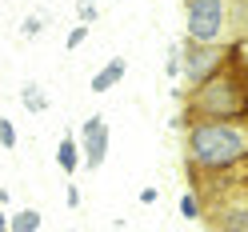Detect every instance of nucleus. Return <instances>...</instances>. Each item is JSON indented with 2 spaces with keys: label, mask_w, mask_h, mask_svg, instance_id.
<instances>
[{
  "label": "nucleus",
  "mask_w": 248,
  "mask_h": 232,
  "mask_svg": "<svg viewBox=\"0 0 248 232\" xmlns=\"http://www.w3.org/2000/svg\"><path fill=\"white\" fill-rule=\"evenodd\" d=\"M184 36L192 44H224L228 0H184Z\"/></svg>",
  "instance_id": "obj_3"
},
{
  "label": "nucleus",
  "mask_w": 248,
  "mask_h": 232,
  "mask_svg": "<svg viewBox=\"0 0 248 232\" xmlns=\"http://www.w3.org/2000/svg\"><path fill=\"white\" fill-rule=\"evenodd\" d=\"M44 224V216L36 208H20L16 216H8V232H40Z\"/></svg>",
  "instance_id": "obj_10"
},
{
  "label": "nucleus",
  "mask_w": 248,
  "mask_h": 232,
  "mask_svg": "<svg viewBox=\"0 0 248 232\" xmlns=\"http://www.w3.org/2000/svg\"><path fill=\"white\" fill-rule=\"evenodd\" d=\"M212 228H244L248 232V200H232V204H224L220 212H216Z\"/></svg>",
  "instance_id": "obj_8"
},
{
  "label": "nucleus",
  "mask_w": 248,
  "mask_h": 232,
  "mask_svg": "<svg viewBox=\"0 0 248 232\" xmlns=\"http://www.w3.org/2000/svg\"><path fill=\"white\" fill-rule=\"evenodd\" d=\"M236 48L240 44H192V40H184V72L180 76L188 80V88H200L228 64Z\"/></svg>",
  "instance_id": "obj_4"
},
{
  "label": "nucleus",
  "mask_w": 248,
  "mask_h": 232,
  "mask_svg": "<svg viewBox=\"0 0 248 232\" xmlns=\"http://www.w3.org/2000/svg\"><path fill=\"white\" fill-rule=\"evenodd\" d=\"M180 216H184V220H200V216H204V204H200L196 192H184L180 196Z\"/></svg>",
  "instance_id": "obj_13"
},
{
  "label": "nucleus",
  "mask_w": 248,
  "mask_h": 232,
  "mask_svg": "<svg viewBox=\"0 0 248 232\" xmlns=\"http://www.w3.org/2000/svg\"><path fill=\"white\" fill-rule=\"evenodd\" d=\"M164 72H168V80H176V76L184 72V40H180V44H168V60H164Z\"/></svg>",
  "instance_id": "obj_12"
},
{
  "label": "nucleus",
  "mask_w": 248,
  "mask_h": 232,
  "mask_svg": "<svg viewBox=\"0 0 248 232\" xmlns=\"http://www.w3.org/2000/svg\"><path fill=\"white\" fill-rule=\"evenodd\" d=\"M96 12H100V4H92V0H84V4L76 8V16H80V24H92V20H96Z\"/></svg>",
  "instance_id": "obj_17"
},
{
  "label": "nucleus",
  "mask_w": 248,
  "mask_h": 232,
  "mask_svg": "<svg viewBox=\"0 0 248 232\" xmlns=\"http://www.w3.org/2000/svg\"><path fill=\"white\" fill-rule=\"evenodd\" d=\"M80 156L84 168H100L108 156V120L104 116H88L80 124Z\"/></svg>",
  "instance_id": "obj_5"
},
{
  "label": "nucleus",
  "mask_w": 248,
  "mask_h": 232,
  "mask_svg": "<svg viewBox=\"0 0 248 232\" xmlns=\"http://www.w3.org/2000/svg\"><path fill=\"white\" fill-rule=\"evenodd\" d=\"M92 4H104V0H92Z\"/></svg>",
  "instance_id": "obj_23"
},
{
  "label": "nucleus",
  "mask_w": 248,
  "mask_h": 232,
  "mask_svg": "<svg viewBox=\"0 0 248 232\" xmlns=\"http://www.w3.org/2000/svg\"><path fill=\"white\" fill-rule=\"evenodd\" d=\"M248 116V60H244V44L232 60L212 76L204 80L200 88L188 92V108L184 116L172 120V128H188L192 120H240Z\"/></svg>",
  "instance_id": "obj_2"
},
{
  "label": "nucleus",
  "mask_w": 248,
  "mask_h": 232,
  "mask_svg": "<svg viewBox=\"0 0 248 232\" xmlns=\"http://www.w3.org/2000/svg\"><path fill=\"white\" fill-rule=\"evenodd\" d=\"M64 204H68V208H80V188H76V184H68V192H64Z\"/></svg>",
  "instance_id": "obj_18"
},
{
  "label": "nucleus",
  "mask_w": 248,
  "mask_h": 232,
  "mask_svg": "<svg viewBox=\"0 0 248 232\" xmlns=\"http://www.w3.org/2000/svg\"><path fill=\"white\" fill-rule=\"evenodd\" d=\"M0 144L4 148H16V124L8 116H0Z\"/></svg>",
  "instance_id": "obj_15"
},
{
  "label": "nucleus",
  "mask_w": 248,
  "mask_h": 232,
  "mask_svg": "<svg viewBox=\"0 0 248 232\" xmlns=\"http://www.w3.org/2000/svg\"><path fill=\"white\" fill-rule=\"evenodd\" d=\"M56 164H60V172L64 176H72L76 168L84 164V156H80V144H76V136H60V144H56Z\"/></svg>",
  "instance_id": "obj_7"
},
{
  "label": "nucleus",
  "mask_w": 248,
  "mask_h": 232,
  "mask_svg": "<svg viewBox=\"0 0 248 232\" xmlns=\"http://www.w3.org/2000/svg\"><path fill=\"white\" fill-rule=\"evenodd\" d=\"M124 72H128V60H124V56H112L96 76H92L88 88H92V92H108V88H116V84L124 80Z\"/></svg>",
  "instance_id": "obj_6"
},
{
  "label": "nucleus",
  "mask_w": 248,
  "mask_h": 232,
  "mask_svg": "<svg viewBox=\"0 0 248 232\" xmlns=\"http://www.w3.org/2000/svg\"><path fill=\"white\" fill-rule=\"evenodd\" d=\"M212 232H244V228H212Z\"/></svg>",
  "instance_id": "obj_22"
},
{
  "label": "nucleus",
  "mask_w": 248,
  "mask_h": 232,
  "mask_svg": "<svg viewBox=\"0 0 248 232\" xmlns=\"http://www.w3.org/2000/svg\"><path fill=\"white\" fill-rule=\"evenodd\" d=\"M188 168L204 176H224L248 164V116L240 120H192L184 136Z\"/></svg>",
  "instance_id": "obj_1"
},
{
  "label": "nucleus",
  "mask_w": 248,
  "mask_h": 232,
  "mask_svg": "<svg viewBox=\"0 0 248 232\" xmlns=\"http://www.w3.org/2000/svg\"><path fill=\"white\" fill-rule=\"evenodd\" d=\"M44 24H48V16H44V12H32V16H24V24H20V40L40 36V32H44Z\"/></svg>",
  "instance_id": "obj_14"
},
{
  "label": "nucleus",
  "mask_w": 248,
  "mask_h": 232,
  "mask_svg": "<svg viewBox=\"0 0 248 232\" xmlns=\"http://www.w3.org/2000/svg\"><path fill=\"white\" fill-rule=\"evenodd\" d=\"M20 104L28 108V112H48L52 100H48V92H44L40 84H24V88H20Z\"/></svg>",
  "instance_id": "obj_11"
},
{
  "label": "nucleus",
  "mask_w": 248,
  "mask_h": 232,
  "mask_svg": "<svg viewBox=\"0 0 248 232\" xmlns=\"http://www.w3.org/2000/svg\"><path fill=\"white\" fill-rule=\"evenodd\" d=\"M236 24V44L248 40V0H228V28Z\"/></svg>",
  "instance_id": "obj_9"
},
{
  "label": "nucleus",
  "mask_w": 248,
  "mask_h": 232,
  "mask_svg": "<svg viewBox=\"0 0 248 232\" xmlns=\"http://www.w3.org/2000/svg\"><path fill=\"white\" fill-rule=\"evenodd\" d=\"M68 232H80V228H68Z\"/></svg>",
  "instance_id": "obj_24"
},
{
  "label": "nucleus",
  "mask_w": 248,
  "mask_h": 232,
  "mask_svg": "<svg viewBox=\"0 0 248 232\" xmlns=\"http://www.w3.org/2000/svg\"><path fill=\"white\" fill-rule=\"evenodd\" d=\"M84 40H88V24H76V28H72V32L64 36V48L72 52V48H80V44H84Z\"/></svg>",
  "instance_id": "obj_16"
},
{
  "label": "nucleus",
  "mask_w": 248,
  "mask_h": 232,
  "mask_svg": "<svg viewBox=\"0 0 248 232\" xmlns=\"http://www.w3.org/2000/svg\"><path fill=\"white\" fill-rule=\"evenodd\" d=\"M0 232H8V216H4V204H0Z\"/></svg>",
  "instance_id": "obj_20"
},
{
  "label": "nucleus",
  "mask_w": 248,
  "mask_h": 232,
  "mask_svg": "<svg viewBox=\"0 0 248 232\" xmlns=\"http://www.w3.org/2000/svg\"><path fill=\"white\" fill-rule=\"evenodd\" d=\"M156 200H160L156 188H140V204H156Z\"/></svg>",
  "instance_id": "obj_19"
},
{
  "label": "nucleus",
  "mask_w": 248,
  "mask_h": 232,
  "mask_svg": "<svg viewBox=\"0 0 248 232\" xmlns=\"http://www.w3.org/2000/svg\"><path fill=\"white\" fill-rule=\"evenodd\" d=\"M0 204H8V188H0Z\"/></svg>",
  "instance_id": "obj_21"
}]
</instances>
